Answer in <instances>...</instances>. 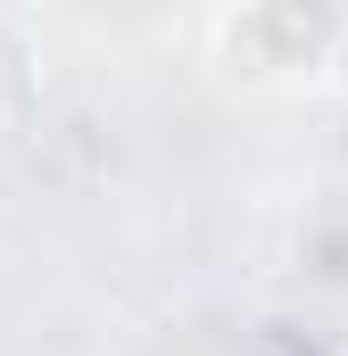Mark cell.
I'll list each match as a JSON object with an SVG mask.
<instances>
[{
	"mask_svg": "<svg viewBox=\"0 0 348 356\" xmlns=\"http://www.w3.org/2000/svg\"><path fill=\"white\" fill-rule=\"evenodd\" d=\"M33 91H42V33L33 17L0 8V108H25Z\"/></svg>",
	"mask_w": 348,
	"mask_h": 356,
	"instance_id": "obj_2",
	"label": "cell"
},
{
	"mask_svg": "<svg viewBox=\"0 0 348 356\" xmlns=\"http://www.w3.org/2000/svg\"><path fill=\"white\" fill-rule=\"evenodd\" d=\"M324 42H332V8L307 0H241L207 17V67L232 91H299L324 75Z\"/></svg>",
	"mask_w": 348,
	"mask_h": 356,
	"instance_id": "obj_1",
	"label": "cell"
},
{
	"mask_svg": "<svg viewBox=\"0 0 348 356\" xmlns=\"http://www.w3.org/2000/svg\"><path fill=\"white\" fill-rule=\"evenodd\" d=\"M324 83H332V99H348V8L332 17V42H324Z\"/></svg>",
	"mask_w": 348,
	"mask_h": 356,
	"instance_id": "obj_3",
	"label": "cell"
}]
</instances>
